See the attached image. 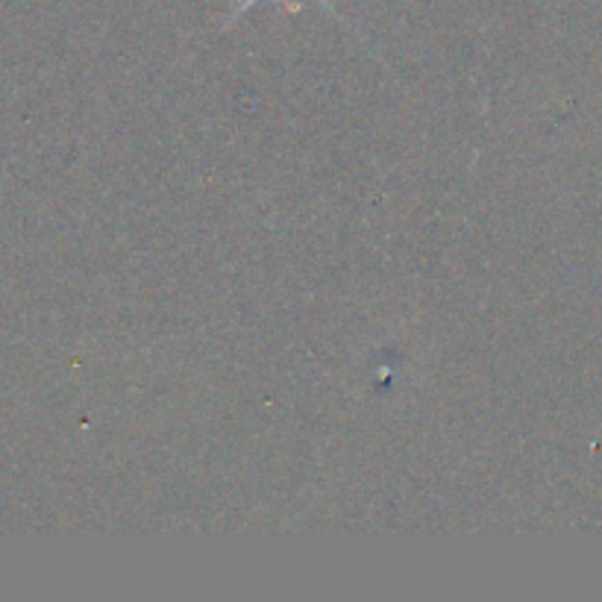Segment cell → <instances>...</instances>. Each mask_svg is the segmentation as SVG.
<instances>
[{"label": "cell", "mask_w": 602, "mask_h": 602, "mask_svg": "<svg viewBox=\"0 0 602 602\" xmlns=\"http://www.w3.org/2000/svg\"><path fill=\"white\" fill-rule=\"evenodd\" d=\"M253 3H255V0H241V7H238V10L232 12V15H229V21H238V19H241V15H245V12L250 10V7H253ZM283 3H285V7H288V10H292V12L297 10V3H294V0H283ZM318 3H320V7H327V10L332 12V15H338V12L332 10V3H329V0H318Z\"/></svg>", "instance_id": "6da1fadb"}]
</instances>
